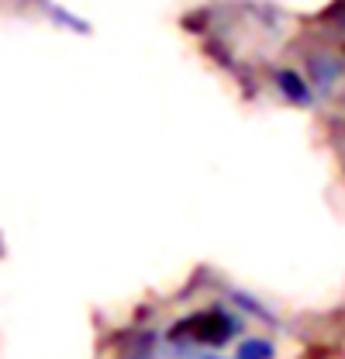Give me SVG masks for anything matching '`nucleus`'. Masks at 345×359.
I'll return each mask as SVG.
<instances>
[{
    "mask_svg": "<svg viewBox=\"0 0 345 359\" xmlns=\"http://www.w3.org/2000/svg\"><path fill=\"white\" fill-rule=\"evenodd\" d=\"M235 359H273V342H266V339H245L238 346Z\"/></svg>",
    "mask_w": 345,
    "mask_h": 359,
    "instance_id": "obj_3",
    "label": "nucleus"
},
{
    "mask_svg": "<svg viewBox=\"0 0 345 359\" xmlns=\"http://www.w3.org/2000/svg\"><path fill=\"white\" fill-rule=\"evenodd\" d=\"M208 359H211V356H208Z\"/></svg>",
    "mask_w": 345,
    "mask_h": 359,
    "instance_id": "obj_6",
    "label": "nucleus"
},
{
    "mask_svg": "<svg viewBox=\"0 0 345 359\" xmlns=\"http://www.w3.org/2000/svg\"><path fill=\"white\" fill-rule=\"evenodd\" d=\"M235 332H238V321H235L231 314L208 311V314H194V318L180 321L170 332V339H176V342L194 339V342H204V346H221V342H228Z\"/></svg>",
    "mask_w": 345,
    "mask_h": 359,
    "instance_id": "obj_1",
    "label": "nucleus"
},
{
    "mask_svg": "<svg viewBox=\"0 0 345 359\" xmlns=\"http://www.w3.org/2000/svg\"><path fill=\"white\" fill-rule=\"evenodd\" d=\"M276 87L283 90V97L294 100V104H311V90H307L297 69H276Z\"/></svg>",
    "mask_w": 345,
    "mask_h": 359,
    "instance_id": "obj_2",
    "label": "nucleus"
},
{
    "mask_svg": "<svg viewBox=\"0 0 345 359\" xmlns=\"http://www.w3.org/2000/svg\"><path fill=\"white\" fill-rule=\"evenodd\" d=\"M311 69H318L321 87H328V83H332V76H335V62H328V59H314V62H311Z\"/></svg>",
    "mask_w": 345,
    "mask_h": 359,
    "instance_id": "obj_4",
    "label": "nucleus"
},
{
    "mask_svg": "<svg viewBox=\"0 0 345 359\" xmlns=\"http://www.w3.org/2000/svg\"><path fill=\"white\" fill-rule=\"evenodd\" d=\"M149 356H152V335H145V342H138L125 359H149Z\"/></svg>",
    "mask_w": 345,
    "mask_h": 359,
    "instance_id": "obj_5",
    "label": "nucleus"
}]
</instances>
